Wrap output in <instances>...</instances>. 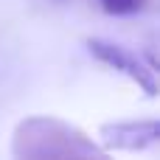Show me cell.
<instances>
[{"mask_svg":"<svg viewBox=\"0 0 160 160\" xmlns=\"http://www.w3.org/2000/svg\"><path fill=\"white\" fill-rule=\"evenodd\" d=\"M104 155L107 152L96 146L87 132L53 115L22 118L11 135V158L17 160H76Z\"/></svg>","mask_w":160,"mask_h":160,"instance_id":"6da1fadb","label":"cell"},{"mask_svg":"<svg viewBox=\"0 0 160 160\" xmlns=\"http://www.w3.org/2000/svg\"><path fill=\"white\" fill-rule=\"evenodd\" d=\"M90 56H96L101 65H107L110 70L127 76L132 84H138L149 98L158 96V79H155V68L152 65H143V59L138 53H132L129 48L112 42V39H101V37H90L84 39Z\"/></svg>","mask_w":160,"mask_h":160,"instance_id":"7a4b0ae2","label":"cell"},{"mask_svg":"<svg viewBox=\"0 0 160 160\" xmlns=\"http://www.w3.org/2000/svg\"><path fill=\"white\" fill-rule=\"evenodd\" d=\"M104 152H143L160 141V124L155 118L141 121H110L98 127Z\"/></svg>","mask_w":160,"mask_h":160,"instance_id":"3957f363","label":"cell"},{"mask_svg":"<svg viewBox=\"0 0 160 160\" xmlns=\"http://www.w3.org/2000/svg\"><path fill=\"white\" fill-rule=\"evenodd\" d=\"M98 3H101V8H104L107 14H112V17H132V14H138V11L143 8L146 0H98Z\"/></svg>","mask_w":160,"mask_h":160,"instance_id":"277c9868","label":"cell"},{"mask_svg":"<svg viewBox=\"0 0 160 160\" xmlns=\"http://www.w3.org/2000/svg\"><path fill=\"white\" fill-rule=\"evenodd\" d=\"M42 3H48V6H65L68 0H42Z\"/></svg>","mask_w":160,"mask_h":160,"instance_id":"5b68a950","label":"cell"}]
</instances>
